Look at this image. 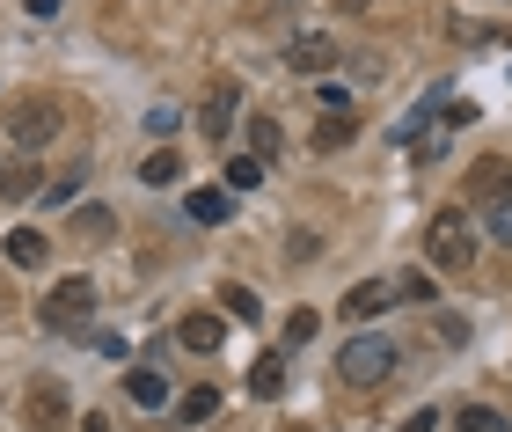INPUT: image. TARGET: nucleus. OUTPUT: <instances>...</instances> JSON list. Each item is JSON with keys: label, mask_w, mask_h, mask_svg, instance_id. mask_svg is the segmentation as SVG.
<instances>
[{"label": "nucleus", "mask_w": 512, "mask_h": 432, "mask_svg": "<svg viewBox=\"0 0 512 432\" xmlns=\"http://www.w3.org/2000/svg\"><path fill=\"white\" fill-rule=\"evenodd\" d=\"M44 257H52V242H44L37 227H15V235H8V264L15 271H44Z\"/></svg>", "instance_id": "obj_10"}, {"label": "nucleus", "mask_w": 512, "mask_h": 432, "mask_svg": "<svg viewBox=\"0 0 512 432\" xmlns=\"http://www.w3.org/2000/svg\"><path fill=\"white\" fill-rule=\"evenodd\" d=\"M286 257H293V264H315V257H322V242H315V235H293V242H286Z\"/></svg>", "instance_id": "obj_27"}, {"label": "nucleus", "mask_w": 512, "mask_h": 432, "mask_svg": "<svg viewBox=\"0 0 512 432\" xmlns=\"http://www.w3.org/2000/svg\"><path fill=\"white\" fill-rule=\"evenodd\" d=\"M249 147H256V162H271V154L286 147V132H278V118H256V125H249Z\"/></svg>", "instance_id": "obj_21"}, {"label": "nucleus", "mask_w": 512, "mask_h": 432, "mask_svg": "<svg viewBox=\"0 0 512 432\" xmlns=\"http://www.w3.org/2000/svg\"><path fill=\"white\" fill-rule=\"evenodd\" d=\"M395 337H381V330H352V345L337 352V374L352 381V389H381V381L395 374Z\"/></svg>", "instance_id": "obj_2"}, {"label": "nucleus", "mask_w": 512, "mask_h": 432, "mask_svg": "<svg viewBox=\"0 0 512 432\" xmlns=\"http://www.w3.org/2000/svg\"><path fill=\"white\" fill-rule=\"evenodd\" d=\"M235 110H242V88L213 81V88H205V110H198V132H205V140H227V132H235Z\"/></svg>", "instance_id": "obj_6"}, {"label": "nucleus", "mask_w": 512, "mask_h": 432, "mask_svg": "<svg viewBox=\"0 0 512 432\" xmlns=\"http://www.w3.org/2000/svg\"><path fill=\"white\" fill-rule=\"evenodd\" d=\"M81 432H110V418H81Z\"/></svg>", "instance_id": "obj_30"}, {"label": "nucleus", "mask_w": 512, "mask_h": 432, "mask_svg": "<svg viewBox=\"0 0 512 432\" xmlns=\"http://www.w3.org/2000/svg\"><path fill=\"white\" fill-rule=\"evenodd\" d=\"M22 418H30L37 432H59V425H66V381H52V374L30 381V396H22Z\"/></svg>", "instance_id": "obj_5"}, {"label": "nucleus", "mask_w": 512, "mask_h": 432, "mask_svg": "<svg viewBox=\"0 0 512 432\" xmlns=\"http://www.w3.org/2000/svg\"><path fill=\"white\" fill-rule=\"evenodd\" d=\"M125 396L139 403V411H161V403H169V374H161V367H132L125 374Z\"/></svg>", "instance_id": "obj_9"}, {"label": "nucleus", "mask_w": 512, "mask_h": 432, "mask_svg": "<svg viewBox=\"0 0 512 432\" xmlns=\"http://www.w3.org/2000/svg\"><path fill=\"white\" fill-rule=\"evenodd\" d=\"M403 432H439V411H410V418H403Z\"/></svg>", "instance_id": "obj_28"}, {"label": "nucleus", "mask_w": 512, "mask_h": 432, "mask_svg": "<svg viewBox=\"0 0 512 432\" xmlns=\"http://www.w3.org/2000/svg\"><path fill=\"white\" fill-rule=\"evenodd\" d=\"M425 264L432 271H469L476 264V220L461 213V206H439L425 220Z\"/></svg>", "instance_id": "obj_1"}, {"label": "nucleus", "mask_w": 512, "mask_h": 432, "mask_svg": "<svg viewBox=\"0 0 512 432\" xmlns=\"http://www.w3.org/2000/svg\"><path fill=\"white\" fill-rule=\"evenodd\" d=\"M352 140V118H344V110H330V118H322V147H344Z\"/></svg>", "instance_id": "obj_25"}, {"label": "nucleus", "mask_w": 512, "mask_h": 432, "mask_svg": "<svg viewBox=\"0 0 512 432\" xmlns=\"http://www.w3.org/2000/svg\"><path fill=\"white\" fill-rule=\"evenodd\" d=\"M322 323H315V315L308 308H300V315H286V345H308V337H315Z\"/></svg>", "instance_id": "obj_26"}, {"label": "nucleus", "mask_w": 512, "mask_h": 432, "mask_svg": "<svg viewBox=\"0 0 512 432\" xmlns=\"http://www.w3.org/2000/svg\"><path fill=\"white\" fill-rule=\"evenodd\" d=\"M30 15L44 22V15H59V0H30Z\"/></svg>", "instance_id": "obj_29"}, {"label": "nucleus", "mask_w": 512, "mask_h": 432, "mask_svg": "<svg viewBox=\"0 0 512 432\" xmlns=\"http://www.w3.org/2000/svg\"><path fill=\"white\" fill-rule=\"evenodd\" d=\"M74 235L110 242V235H118V220H110V206H81V213H74Z\"/></svg>", "instance_id": "obj_18"}, {"label": "nucleus", "mask_w": 512, "mask_h": 432, "mask_svg": "<svg viewBox=\"0 0 512 432\" xmlns=\"http://www.w3.org/2000/svg\"><path fill=\"white\" fill-rule=\"evenodd\" d=\"M220 308L235 315V323H264V301H256L249 286H220Z\"/></svg>", "instance_id": "obj_17"}, {"label": "nucleus", "mask_w": 512, "mask_h": 432, "mask_svg": "<svg viewBox=\"0 0 512 432\" xmlns=\"http://www.w3.org/2000/svg\"><path fill=\"white\" fill-rule=\"evenodd\" d=\"M395 308V293H388V279H359L352 293H344V301H337V315H344V323H374V315H388Z\"/></svg>", "instance_id": "obj_7"}, {"label": "nucleus", "mask_w": 512, "mask_h": 432, "mask_svg": "<svg viewBox=\"0 0 512 432\" xmlns=\"http://www.w3.org/2000/svg\"><path fill=\"white\" fill-rule=\"evenodd\" d=\"M483 235L512 249V191H505V198H491V206H483Z\"/></svg>", "instance_id": "obj_19"}, {"label": "nucleus", "mask_w": 512, "mask_h": 432, "mask_svg": "<svg viewBox=\"0 0 512 432\" xmlns=\"http://www.w3.org/2000/svg\"><path fill=\"white\" fill-rule=\"evenodd\" d=\"M220 337H227V323H220V315H183V345H191V352H220Z\"/></svg>", "instance_id": "obj_12"}, {"label": "nucleus", "mask_w": 512, "mask_h": 432, "mask_svg": "<svg viewBox=\"0 0 512 432\" xmlns=\"http://www.w3.org/2000/svg\"><path fill=\"white\" fill-rule=\"evenodd\" d=\"M37 184H44V176H37L30 162H8V169H0V198H8V206H22V198H37Z\"/></svg>", "instance_id": "obj_14"}, {"label": "nucleus", "mask_w": 512, "mask_h": 432, "mask_svg": "<svg viewBox=\"0 0 512 432\" xmlns=\"http://www.w3.org/2000/svg\"><path fill=\"white\" fill-rule=\"evenodd\" d=\"M286 66H293V74H330V66H337V44L322 37V30H300V37L286 44Z\"/></svg>", "instance_id": "obj_8"}, {"label": "nucleus", "mask_w": 512, "mask_h": 432, "mask_svg": "<svg viewBox=\"0 0 512 432\" xmlns=\"http://www.w3.org/2000/svg\"><path fill=\"white\" fill-rule=\"evenodd\" d=\"M395 301H410V308H432L439 301V286H432V271H403V279H388Z\"/></svg>", "instance_id": "obj_13"}, {"label": "nucleus", "mask_w": 512, "mask_h": 432, "mask_svg": "<svg viewBox=\"0 0 512 432\" xmlns=\"http://www.w3.org/2000/svg\"><path fill=\"white\" fill-rule=\"evenodd\" d=\"M52 132H59V103H52V96H30V103L8 110V140H15V154H37Z\"/></svg>", "instance_id": "obj_4"}, {"label": "nucleus", "mask_w": 512, "mask_h": 432, "mask_svg": "<svg viewBox=\"0 0 512 432\" xmlns=\"http://www.w3.org/2000/svg\"><path fill=\"white\" fill-rule=\"evenodd\" d=\"M147 132H154V140H176V132H183V110H176V103H154V110H147Z\"/></svg>", "instance_id": "obj_23"}, {"label": "nucleus", "mask_w": 512, "mask_h": 432, "mask_svg": "<svg viewBox=\"0 0 512 432\" xmlns=\"http://www.w3.org/2000/svg\"><path fill=\"white\" fill-rule=\"evenodd\" d=\"M183 213H191L198 227H220L227 213H235V191H191V198H183Z\"/></svg>", "instance_id": "obj_11"}, {"label": "nucleus", "mask_w": 512, "mask_h": 432, "mask_svg": "<svg viewBox=\"0 0 512 432\" xmlns=\"http://www.w3.org/2000/svg\"><path fill=\"white\" fill-rule=\"evenodd\" d=\"M176 176H183V162H176L169 147H161V154H147V162H139V184H154V191H169Z\"/></svg>", "instance_id": "obj_16"}, {"label": "nucleus", "mask_w": 512, "mask_h": 432, "mask_svg": "<svg viewBox=\"0 0 512 432\" xmlns=\"http://www.w3.org/2000/svg\"><path fill=\"white\" fill-rule=\"evenodd\" d=\"M176 411H183V425H205V418L220 411V389H183V403H176Z\"/></svg>", "instance_id": "obj_20"}, {"label": "nucleus", "mask_w": 512, "mask_h": 432, "mask_svg": "<svg viewBox=\"0 0 512 432\" xmlns=\"http://www.w3.org/2000/svg\"><path fill=\"white\" fill-rule=\"evenodd\" d=\"M454 425H461V432H505V418L491 411V403H469V411H461Z\"/></svg>", "instance_id": "obj_24"}, {"label": "nucleus", "mask_w": 512, "mask_h": 432, "mask_svg": "<svg viewBox=\"0 0 512 432\" xmlns=\"http://www.w3.org/2000/svg\"><path fill=\"white\" fill-rule=\"evenodd\" d=\"M264 184V162H256V154H235V162H227V191H256Z\"/></svg>", "instance_id": "obj_22"}, {"label": "nucleus", "mask_w": 512, "mask_h": 432, "mask_svg": "<svg viewBox=\"0 0 512 432\" xmlns=\"http://www.w3.org/2000/svg\"><path fill=\"white\" fill-rule=\"evenodd\" d=\"M278 389H286V359H256V367H249V396H278Z\"/></svg>", "instance_id": "obj_15"}, {"label": "nucleus", "mask_w": 512, "mask_h": 432, "mask_svg": "<svg viewBox=\"0 0 512 432\" xmlns=\"http://www.w3.org/2000/svg\"><path fill=\"white\" fill-rule=\"evenodd\" d=\"M96 279H59L52 293L37 301V323L44 330H96Z\"/></svg>", "instance_id": "obj_3"}]
</instances>
